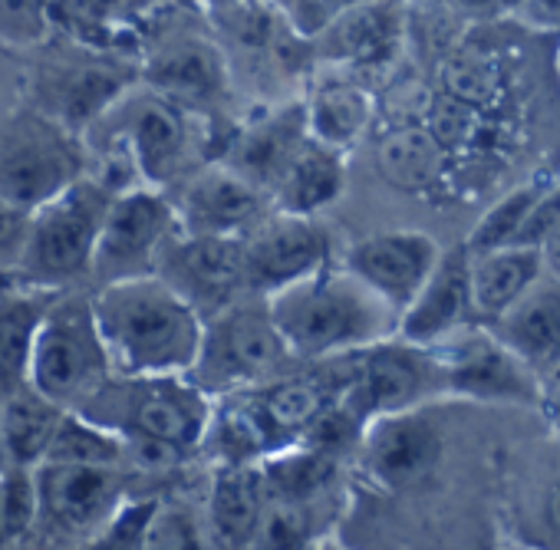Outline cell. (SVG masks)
Here are the masks:
<instances>
[{
  "label": "cell",
  "mask_w": 560,
  "mask_h": 550,
  "mask_svg": "<svg viewBox=\"0 0 560 550\" xmlns=\"http://www.w3.org/2000/svg\"><path fill=\"white\" fill-rule=\"evenodd\" d=\"M172 231H175V208L165 191L149 185H132L126 191H116L96 241L90 278H96V284L103 288L113 281L155 273L159 250Z\"/></svg>",
  "instance_id": "cell-12"
},
{
  "label": "cell",
  "mask_w": 560,
  "mask_h": 550,
  "mask_svg": "<svg viewBox=\"0 0 560 550\" xmlns=\"http://www.w3.org/2000/svg\"><path fill=\"white\" fill-rule=\"evenodd\" d=\"M468 264L471 254L465 241L452 250L439 254L435 270L416 294V301L399 314L396 333L419 347H439L462 333L465 327L478 324L471 311V288H468Z\"/></svg>",
  "instance_id": "cell-19"
},
{
  "label": "cell",
  "mask_w": 560,
  "mask_h": 550,
  "mask_svg": "<svg viewBox=\"0 0 560 550\" xmlns=\"http://www.w3.org/2000/svg\"><path fill=\"white\" fill-rule=\"evenodd\" d=\"M537 520L544 530V540L560 547V471H553L537 498Z\"/></svg>",
  "instance_id": "cell-41"
},
{
  "label": "cell",
  "mask_w": 560,
  "mask_h": 550,
  "mask_svg": "<svg viewBox=\"0 0 560 550\" xmlns=\"http://www.w3.org/2000/svg\"><path fill=\"white\" fill-rule=\"evenodd\" d=\"M432 350L442 366V389L452 399L491 406H537L544 399L540 376L485 324H471Z\"/></svg>",
  "instance_id": "cell-10"
},
{
  "label": "cell",
  "mask_w": 560,
  "mask_h": 550,
  "mask_svg": "<svg viewBox=\"0 0 560 550\" xmlns=\"http://www.w3.org/2000/svg\"><path fill=\"white\" fill-rule=\"evenodd\" d=\"M537 376L560 370V278H540L491 324H485Z\"/></svg>",
  "instance_id": "cell-21"
},
{
  "label": "cell",
  "mask_w": 560,
  "mask_h": 550,
  "mask_svg": "<svg viewBox=\"0 0 560 550\" xmlns=\"http://www.w3.org/2000/svg\"><path fill=\"white\" fill-rule=\"evenodd\" d=\"M83 136H100V145L129 159L142 185L168 191L198 168L208 132H201V116L132 83Z\"/></svg>",
  "instance_id": "cell-4"
},
{
  "label": "cell",
  "mask_w": 560,
  "mask_h": 550,
  "mask_svg": "<svg viewBox=\"0 0 560 550\" xmlns=\"http://www.w3.org/2000/svg\"><path fill=\"white\" fill-rule=\"evenodd\" d=\"M205 534H208V527L198 524L195 511L162 501L155 524H152V534H149V547H175V550L211 547V537H205Z\"/></svg>",
  "instance_id": "cell-39"
},
{
  "label": "cell",
  "mask_w": 560,
  "mask_h": 550,
  "mask_svg": "<svg viewBox=\"0 0 560 550\" xmlns=\"http://www.w3.org/2000/svg\"><path fill=\"white\" fill-rule=\"evenodd\" d=\"M86 139L44 113L14 106L0 119V195L34 211L86 172Z\"/></svg>",
  "instance_id": "cell-8"
},
{
  "label": "cell",
  "mask_w": 560,
  "mask_h": 550,
  "mask_svg": "<svg viewBox=\"0 0 560 550\" xmlns=\"http://www.w3.org/2000/svg\"><path fill=\"white\" fill-rule=\"evenodd\" d=\"M126 442L100 425L96 419L67 409L57 422V432L44 452V461H70V465H122L126 461Z\"/></svg>",
  "instance_id": "cell-32"
},
{
  "label": "cell",
  "mask_w": 560,
  "mask_h": 550,
  "mask_svg": "<svg viewBox=\"0 0 560 550\" xmlns=\"http://www.w3.org/2000/svg\"><path fill=\"white\" fill-rule=\"evenodd\" d=\"M34 534L47 543L90 547L93 537L103 530L106 517L129 494V481L119 465L40 461L34 465Z\"/></svg>",
  "instance_id": "cell-9"
},
{
  "label": "cell",
  "mask_w": 560,
  "mask_h": 550,
  "mask_svg": "<svg viewBox=\"0 0 560 550\" xmlns=\"http://www.w3.org/2000/svg\"><path fill=\"white\" fill-rule=\"evenodd\" d=\"M445 452L442 425L425 406L373 416L363 425L357 455L363 475L383 491H406L432 478Z\"/></svg>",
  "instance_id": "cell-15"
},
{
  "label": "cell",
  "mask_w": 560,
  "mask_h": 550,
  "mask_svg": "<svg viewBox=\"0 0 560 550\" xmlns=\"http://www.w3.org/2000/svg\"><path fill=\"white\" fill-rule=\"evenodd\" d=\"M267 507V488L257 461L218 465L208 494V537L218 547H254L260 517Z\"/></svg>",
  "instance_id": "cell-26"
},
{
  "label": "cell",
  "mask_w": 560,
  "mask_h": 550,
  "mask_svg": "<svg viewBox=\"0 0 560 550\" xmlns=\"http://www.w3.org/2000/svg\"><path fill=\"white\" fill-rule=\"evenodd\" d=\"M270 4L284 17L288 31L298 40H314L324 27H330L343 11L360 4V0H270Z\"/></svg>",
  "instance_id": "cell-38"
},
{
  "label": "cell",
  "mask_w": 560,
  "mask_h": 550,
  "mask_svg": "<svg viewBox=\"0 0 560 550\" xmlns=\"http://www.w3.org/2000/svg\"><path fill=\"white\" fill-rule=\"evenodd\" d=\"M175 188L178 191L168 198L175 208V227L182 234L244 237L273 211L270 198L260 188H254L221 162L198 165Z\"/></svg>",
  "instance_id": "cell-16"
},
{
  "label": "cell",
  "mask_w": 560,
  "mask_h": 550,
  "mask_svg": "<svg viewBox=\"0 0 560 550\" xmlns=\"http://www.w3.org/2000/svg\"><path fill=\"white\" fill-rule=\"evenodd\" d=\"M244 270L250 294H273L334 260V237L320 214L270 211L244 237Z\"/></svg>",
  "instance_id": "cell-13"
},
{
  "label": "cell",
  "mask_w": 560,
  "mask_h": 550,
  "mask_svg": "<svg viewBox=\"0 0 560 550\" xmlns=\"http://www.w3.org/2000/svg\"><path fill=\"white\" fill-rule=\"evenodd\" d=\"M159 507H162V498L126 494L116 504V511L106 517L103 530L93 537L90 547H96V550H145Z\"/></svg>",
  "instance_id": "cell-35"
},
{
  "label": "cell",
  "mask_w": 560,
  "mask_h": 550,
  "mask_svg": "<svg viewBox=\"0 0 560 550\" xmlns=\"http://www.w3.org/2000/svg\"><path fill=\"white\" fill-rule=\"evenodd\" d=\"M537 247H540V257H544V270L553 273V278H560V211H557V218L544 227Z\"/></svg>",
  "instance_id": "cell-42"
},
{
  "label": "cell",
  "mask_w": 560,
  "mask_h": 550,
  "mask_svg": "<svg viewBox=\"0 0 560 550\" xmlns=\"http://www.w3.org/2000/svg\"><path fill=\"white\" fill-rule=\"evenodd\" d=\"M113 376L93 301L60 291L47 307L27 356V386L60 409H80Z\"/></svg>",
  "instance_id": "cell-7"
},
{
  "label": "cell",
  "mask_w": 560,
  "mask_h": 550,
  "mask_svg": "<svg viewBox=\"0 0 560 550\" xmlns=\"http://www.w3.org/2000/svg\"><path fill=\"white\" fill-rule=\"evenodd\" d=\"M63 412L67 409L44 399L31 386L14 389L4 402H0V432H4L11 465H24V468L40 465Z\"/></svg>",
  "instance_id": "cell-31"
},
{
  "label": "cell",
  "mask_w": 560,
  "mask_h": 550,
  "mask_svg": "<svg viewBox=\"0 0 560 550\" xmlns=\"http://www.w3.org/2000/svg\"><path fill=\"white\" fill-rule=\"evenodd\" d=\"M145 86L185 106L195 116H205V106H214L228 96V60L214 44L178 40L149 60L142 73Z\"/></svg>",
  "instance_id": "cell-22"
},
{
  "label": "cell",
  "mask_w": 560,
  "mask_h": 550,
  "mask_svg": "<svg viewBox=\"0 0 560 550\" xmlns=\"http://www.w3.org/2000/svg\"><path fill=\"white\" fill-rule=\"evenodd\" d=\"M8 281H14V273H0V288H4Z\"/></svg>",
  "instance_id": "cell-49"
},
{
  "label": "cell",
  "mask_w": 560,
  "mask_h": 550,
  "mask_svg": "<svg viewBox=\"0 0 560 550\" xmlns=\"http://www.w3.org/2000/svg\"><path fill=\"white\" fill-rule=\"evenodd\" d=\"M406 14L399 0H360L324 27L311 44L327 63L347 70H380L399 57Z\"/></svg>",
  "instance_id": "cell-20"
},
{
  "label": "cell",
  "mask_w": 560,
  "mask_h": 550,
  "mask_svg": "<svg viewBox=\"0 0 560 550\" xmlns=\"http://www.w3.org/2000/svg\"><path fill=\"white\" fill-rule=\"evenodd\" d=\"M439 396H445V389L435 350L389 333L357 353L353 383L340 399L363 422H370L383 412L429 406Z\"/></svg>",
  "instance_id": "cell-11"
},
{
  "label": "cell",
  "mask_w": 560,
  "mask_h": 550,
  "mask_svg": "<svg viewBox=\"0 0 560 550\" xmlns=\"http://www.w3.org/2000/svg\"><path fill=\"white\" fill-rule=\"evenodd\" d=\"M267 501H324L340 471V455L311 442L277 448L257 461Z\"/></svg>",
  "instance_id": "cell-29"
},
{
  "label": "cell",
  "mask_w": 560,
  "mask_h": 550,
  "mask_svg": "<svg viewBox=\"0 0 560 550\" xmlns=\"http://www.w3.org/2000/svg\"><path fill=\"white\" fill-rule=\"evenodd\" d=\"M113 195L116 191L86 168L73 185L37 204L31 211V231L18 278L54 291H67L90 278Z\"/></svg>",
  "instance_id": "cell-6"
},
{
  "label": "cell",
  "mask_w": 560,
  "mask_h": 550,
  "mask_svg": "<svg viewBox=\"0 0 560 550\" xmlns=\"http://www.w3.org/2000/svg\"><path fill=\"white\" fill-rule=\"evenodd\" d=\"M343 188H347V155L307 136L294 162L270 191V204L291 214H320L343 195Z\"/></svg>",
  "instance_id": "cell-27"
},
{
  "label": "cell",
  "mask_w": 560,
  "mask_h": 550,
  "mask_svg": "<svg viewBox=\"0 0 560 550\" xmlns=\"http://www.w3.org/2000/svg\"><path fill=\"white\" fill-rule=\"evenodd\" d=\"M557 80H560V47H557Z\"/></svg>",
  "instance_id": "cell-50"
},
{
  "label": "cell",
  "mask_w": 560,
  "mask_h": 550,
  "mask_svg": "<svg viewBox=\"0 0 560 550\" xmlns=\"http://www.w3.org/2000/svg\"><path fill=\"white\" fill-rule=\"evenodd\" d=\"M54 27V0H0V44L4 47H40Z\"/></svg>",
  "instance_id": "cell-37"
},
{
  "label": "cell",
  "mask_w": 560,
  "mask_h": 550,
  "mask_svg": "<svg viewBox=\"0 0 560 550\" xmlns=\"http://www.w3.org/2000/svg\"><path fill=\"white\" fill-rule=\"evenodd\" d=\"M517 11H524L537 27H560V0H521Z\"/></svg>",
  "instance_id": "cell-43"
},
{
  "label": "cell",
  "mask_w": 560,
  "mask_h": 550,
  "mask_svg": "<svg viewBox=\"0 0 560 550\" xmlns=\"http://www.w3.org/2000/svg\"><path fill=\"white\" fill-rule=\"evenodd\" d=\"M77 412L113 429L139 461L168 468L198 452L211 419V396L188 376H119L113 373Z\"/></svg>",
  "instance_id": "cell-3"
},
{
  "label": "cell",
  "mask_w": 560,
  "mask_h": 550,
  "mask_svg": "<svg viewBox=\"0 0 560 550\" xmlns=\"http://www.w3.org/2000/svg\"><path fill=\"white\" fill-rule=\"evenodd\" d=\"M498 90V67L491 57L465 50L445 60L442 67V93L452 100H462L468 106H485Z\"/></svg>",
  "instance_id": "cell-36"
},
{
  "label": "cell",
  "mask_w": 560,
  "mask_h": 550,
  "mask_svg": "<svg viewBox=\"0 0 560 550\" xmlns=\"http://www.w3.org/2000/svg\"><path fill=\"white\" fill-rule=\"evenodd\" d=\"M27 231L31 211L0 195V273H14L18 278V267L27 247Z\"/></svg>",
  "instance_id": "cell-40"
},
{
  "label": "cell",
  "mask_w": 560,
  "mask_h": 550,
  "mask_svg": "<svg viewBox=\"0 0 560 550\" xmlns=\"http://www.w3.org/2000/svg\"><path fill=\"white\" fill-rule=\"evenodd\" d=\"M439 241L425 231H383L347 247L343 267L399 317L439 264Z\"/></svg>",
  "instance_id": "cell-17"
},
{
  "label": "cell",
  "mask_w": 560,
  "mask_h": 550,
  "mask_svg": "<svg viewBox=\"0 0 560 550\" xmlns=\"http://www.w3.org/2000/svg\"><path fill=\"white\" fill-rule=\"evenodd\" d=\"M494 4H501V8H517L521 0H494Z\"/></svg>",
  "instance_id": "cell-48"
},
{
  "label": "cell",
  "mask_w": 560,
  "mask_h": 550,
  "mask_svg": "<svg viewBox=\"0 0 560 550\" xmlns=\"http://www.w3.org/2000/svg\"><path fill=\"white\" fill-rule=\"evenodd\" d=\"M448 165V149L425 122H406L386 132L376 145V168L386 185L406 195L432 191Z\"/></svg>",
  "instance_id": "cell-28"
},
{
  "label": "cell",
  "mask_w": 560,
  "mask_h": 550,
  "mask_svg": "<svg viewBox=\"0 0 560 550\" xmlns=\"http://www.w3.org/2000/svg\"><path fill=\"white\" fill-rule=\"evenodd\" d=\"M136 80L126 77L116 63H77L57 73H47L37 86H40V100L34 106H40L44 113H50L54 119H60L63 126H70L73 132H86Z\"/></svg>",
  "instance_id": "cell-23"
},
{
  "label": "cell",
  "mask_w": 560,
  "mask_h": 550,
  "mask_svg": "<svg viewBox=\"0 0 560 550\" xmlns=\"http://www.w3.org/2000/svg\"><path fill=\"white\" fill-rule=\"evenodd\" d=\"M324 530L320 501H267L254 547L288 550V547H307L317 543Z\"/></svg>",
  "instance_id": "cell-33"
},
{
  "label": "cell",
  "mask_w": 560,
  "mask_h": 550,
  "mask_svg": "<svg viewBox=\"0 0 560 550\" xmlns=\"http://www.w3.org/2000/svg\"><path fill=\"white\" fill-rule=\"evenodd\" d=\"M11 468V458H8V445H4V432H0V475Z\"/></svg>",
  "instance_id": "cell-47"
},
{
  "label": "cell",
  "mask_w": 560,
  "mask_h": 550,
  "mask_svg": "<svg viewBox=\"0 0 560 550\" xmlns=\"http://www.w3.org/2000/svg\"><path fill=\"white\" fill-rule=\"evenodd\" d=\"M14 106H18V103H14V100H8V93H4V80H0V119H4Z\"/></svg>",
  "instance_id": "cell-45"
},
{
  "label": "cell",
  "mask_w": 560,
  "mask_h": 550,
  "mask_svg": "<svg viewBox=\"0 0 560 550\" xmlns=\"http://www.w3.org/2000/svg\"><path fill=\"white\" fill-rule=\"evenodd\" d=\"M60 291L37 288L21 278L0 288V370L14 383H27V356L34 333Z\"/></svg>",
  "instance_id": "cell-30"
},
{
  "label": "cell",
  "mask_w": 560,
  "mask_h": 550,
  "mask_svg": "<svg viewBox=\"0 0 560 550\" xmlns=\"http://www.w3.org/2000/svg\"><path fill=\"white\" fill-rule=\"evenodd\" d=\"M155 273L201 314V320L250 294L241 237L182 234L175 227L159 250Z\"/></svg>",
  "instance_id": "cell-14"
},
{
  "label": "cell",
  "mask_w": 560,
  "mask_h": 550,
  "mask_svg": "<svg viewBox=\"0 0 560 550\" xmlns=\"http://www.w3.org/2000/svg\"><path fill=\"white\" fill-rule=\"evenodd\" d=\"M540 273H544V257H540V247L530 241H511V244H498L488 250H475L468 264L475 320L478 324L498 320Z\"/></svg>",
  "instance_id": "cell-24"
},
{
  "label": "cell",
  "mask_w": 560,
  "mask_h": 550,
  "mask_svg": "<svg viewBox=\"0 0 560 550\" xmlns=\"http://www.w3.org/2000/svg\"><path fill=\"white\" fill-rule=\"evenodd\" d=\"M0 547H11V537H8V520H4V501H0Z\"/></svg>",
  "instance_id": "cell-46"
},
{
  "label": "cell",
  "mask_w": 560,
  "mask_h": 550,
  "mask_svg": "<svg viewBox=\"0 0 560 550\" xmlns=\"http://www.w3.org/2000/svg\"><path fill=\"white\" fill-rule=\"evenodd\" d=\"M304 119L311 139L350 155L373 129L376 100L350 77H327L317 80L304 96Z\"/></svg>",
  "instance_id": "cell-25"
},
{
  "label": "cell",
  "mask_w": 560,
  "mask_h": 550,
  "mask_svg": "<svg viewBox=\"0 0 560 550\" xmlns=\"http://www.w3.org/2000/svg\"><path fill=\"white\" fill-rule=\"evenodd\" d=\"M201 4H208V8H214V11H228V14H234V11H254V8H264V0H201Z\"/></svg>",
  "instance_id": "cell-44"
},
{
  "label": "cell",
  "mask_w": 560,
  "mask_h": 550,
  "mask_svg": "<svg viewBox=\"0 0 560 550\" xmlns=\"http://www.w3.org/2000/svg\"><path fill=\"white\" fill-rule=\"evenodd\" d=\"M90 301L113 373L188 376L201 343V314L159 273L103 284Z\"/></svg>",
  "instance_id": "cell-1"
},
{
  "label": "cell",
  "mask_w": 560,
  "mask_h": 550,
  "mask_svg": "<svg viewBox=\"0 0 560 550\" xmlns=\"http://www.w3.org/2000/svg\"><path fill=\"white\" fill-rule=\"evenodd\" d=\"M550 182H527L514 191H508L478 224L475 231L468 234L465 247L475 254V250H488V247H498V244H511V241H521L524 227H527V218L534 211V204L540 201V195L547 191Z\"/></svg>",
  "instance_id": "cell-34"
},
{
  "label": "cell",
  "mask_w": 560,
  "mask_h": 550,
  "mask_svg": "<svg viewBox=\"0 0 560 550\" xmlns=\"http://www.w3.org/2000/svg\"><path fill=\"white\" fill-rule=\"evenodd\" d=\"M307 119H304V100L298 103H284L273 106L267 113H260L257 119L244 122L224 145L221 152V165H228L234 175H241L244 182H250L254 188H260L267 198L277 188L280 175L288 172V165L294 162L298 149L307 139Z\"/></svg>",
  "instance_id": "cell-18"
},
{
  "label": "cell",
  "mask_w": 560,
  "mask_h": 550,
  "mask_svg": "<svg viewBox=\"0 0 560 550\" xmlns=\"http://www.w3.org/2000/svg\"><path fill=\"white\" fill-rule=\"evenodd\" d=\"M264 301L288 350L301 363L360 353L396 333L399 324L389 304L337 260L267 294Z\"/></svg>",
  "instance_id": "cell-2"
},
{
  "label": "cell",
  "mask_w": 560,
  "mask_h": 550,
  "mask_svg": "<svg viewBox=\"0 0 560 550\" xmlns=\"http://www.w3.org/2000/svg\"><path fill=\"white\" fill-rule=\"evenodd\" d=\"M298 366L301 360H294L280 337L267 301L260 294H244L201 320V343L188 379L218 399L277 379Z\"/></svg>",
  "instance_id": "cell-5"
}]
</instances>
